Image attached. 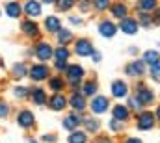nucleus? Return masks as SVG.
Masks as SVG:
<instances>
[{
  "label": "nucleus",
  "instance_id": "nucleus-1",
  "mask_svg": "<svg viewBox=\"0 0 160 143\" xmlns=\"http://www.w3.org/2000/svg\"><path fill=\"white\" fill-rule=\"evenodd\" d=\"M75 52H77L78 56H91V54H93V45H91V41H88V39H78L77 45H75Z\"/></svg>",
  "mask_w": 160,
  "mask_h": 143
},
{
  "label": "nucleus",
  "instance_id": "nucleus-2",
  "mask_svg": "<svg viewBox=\"0 0 160 143\" xmlns=\"http://www.w3.org/2000/svg\"><path fill=\"white\" fill-rule=\"evenodd\" d=\"M153 126H155V115H153L151 111L142 113L140 119H138V128H140V130H149V128H153Z\"/></svg>",
  "mask_w": 160,
  "mask_h": 143
},
{
  "label": "nucleus",
  "instance_id": "nucleus-3",
  "mask_svg": "<svg viewBox=\"0 0 160 143\" xmlns=\"http://www.w3.org/2000/svg\"><path fill=\"white\" fill-rule=\"evenodd\" d=\"M145 72V63L142 60H134L132 63L127 65V74L128 76H142Z\"/></svg>",
  "mask_w": 160,
  "mask_h": 143
},
{
  "label": "nucleus",
  "instance_id": "nucleus-4",
  "mask_svg": "<svg viewBox=\"0 0 160 143\" xmlns=\"http://www.w3.org/2000/svg\"><path fill=\"white\" fill-rule=\"evenodd\" d=\"M108 106H110V101L106 97H97V99L91 101V110L95 113H104L108 110Z\"/></svg>",
  "mask_w": 160,
  "mask_h": 143
},
{
  "label": "nucleus",
  "instance_id": "nucleus-5",
  "mask_svg": "<svg viewBox=\"0 0 160 143\" xmlns=\"http://www.w3.org/2000/svg\"><path fill=\"white\" fill-rule=\"evenodd\" d=\"M67 76H69L71 84H78L82 80V76H84V69L80 65H69L67 67Z\"/></svg>",
  "mask_w": 160,
  "mask_h": 143
},
{
  "label": "nucleus",
  "instance_id": "nucleus-6",
  "mask_svg": "<svg viewBox=\"0 0 160 143\" xmlns=\"http://www.w3.org/2000/svg\"><path fill=\"white\" fill-rule=\"evenodd\" d=\"M36 54H38V58H39L41 62H47V60H50V56L54 52H52V48H50L48 43H39L38 48H36Z\"/></svg>",
  "mask_w": 160,
  "mask_h": 143
},
{
  "label": "nucleus",
  "instance_id": "nucleus-7",
  "mask_svg": "<svg viewBox=\"0 0 160 143\" xmlns=\"http://www.w3.org/2000/svg\"><path fill=\"white\" fill-rule=\"evenodd\" d=\"M127 93H128V87H127V84H125V82H121V80H116V82L112 84V95H114L116 99L127 97Z\"/></svg>",
  "mask_w": 160,
  "mask_h": 143
},
{
  "label": "nucleus",
  "instance_id": "nucleus-8",
  "mask_svg": "<svg viewBox=\"0 0 160 143\" xmlns=\"http://www.w3.org/2000/svg\"><path fill=\"white\" fill-rule=\"evenodd\" d=\"M47 74H48V67L47 65H34L32 69H30V76H32V80H45L47 78Z\"/></svg>",
  "mask_w": 160,
  "mask_h": 143
},
{
  "label": "nucleus",
  "instance_id": "nucleus-9",
  "mask_svg": "<svg viewBox=\"0 0 160 143\" xmlns=\"http://www.w3.org/2000/svg\"><path fill=\"white\" fill-rule=\"evenodd\" d=\"M121 30H123L125 34L132 36V34H136V32H138V22H136L134 19H128V17H125V19L121 21Z\"/></svg>",
  "mask_w": 160,
  "mask_h": 143
},
{
  "label": "nucleus",
  "instance_id": "nucleus-10",
  "mask_svg": "<svg viewBox=\"0 0 160 143\" xmlns=\"http://www.w3.org/2000/svg\"><path fill=\"white\" fill-rule=\"evenodd\" d=\"M17 121H19V125H21L22 128H28V126H32V125H34V113H32V111H28V110H22V111L19 113Z\"/></svg>",
  "mask_w": 160,
  "mask_h": 143
},
{
  "label": "nucleus",
  "instance_id": "nucleus-11",
  "mask_svg": "<svg viewBox=\"0 0 160 143\" xmlns=\"http://www.w3.org/2000/svg\"><path fill=\"white\" fill-rule=\"evenodd\" d=\"M136 97L142 101V104H151V101H153V91L147 89V87H143V86H140L138 91H136Z\"/></svg>",
  "mask_w": 160,
  "mask_h": 143
},
{
  "label": "nucleus",
  "instance_id": "nucleus-12",
  "mask_svg": "<svg viewBox=\"0 0 160 143\" xmlns=\"http://www.w3.org/2000/svg\"><path fill=\"white\" fill-rule=\"evenodd\" d=\"M24 11H26V15H30V17H38V15H41V6L36 0H28L26 6H24Z\"/></svg>",
  "mask_w": 160,
  "mask_h": 143
},
{
  "label": "nucleus",
  "instance_id": "nucleus-13",
  "mask_svg": "<svg viewBox=\"0 0 160 143\" xmlns=\"http://www.w3.org/2000/svg\"><path fill=\"white\" fill-rule=\"evenodd\" d=\"M116 26L110 22V21H104V22H101V26H99V32H101V36L102 37H112L116 34Z\"/></svg>",
  "mask_w": 160,
  "mask_h": 143
},
{
  "label": "nucleus",
  "instance_id": "nucleus-14",
  "mask_svg": "<svg viewBox=\"0 0 160 143\" xmlns=\"http://www.w3.org/2000/svg\"><path fill=\"white\" fill-rule=\"evenodd\" d=\"M45 28H47L48 32H58V30L62 28V22H60V19H58V17L50 15V17H47V19H45Z\"/></svg>",
  "mask_w": 160,
  "mask_h": 143
},
{
  "label": "nucleus",
  "instance_id": "nucleus-15",
  "mask_svg": "<svg viewBox=\"0 0 160 143\" xmlns=\"http://www.w3.org/2000/svg\"><path fill=\"white\" fill-rule=\"evenodd\" d=\"M21 28H22V32H24L26 36L36 37L38 34H39V28H38V24H36V22H32V21H24Z\"/></svg>",
  "mask_w": 160,
  "mask_h": 143
},
{
  "label": "nucleus",
  "instance_id": "nucleus-16",
  "mask_svg": "<svg viewBox=\"0 0 160 143\" xmlns=\"http://www.w3.org/2000/svg\"><path fill=\"white\" fill-rule=\"evenodd\" d=\"M32 101L36 104H45L47 102V93L41 89V87H34L32 89Z\"/></svg>",
  "mask_w": 160,
  "mask_h": 143
},
{
  "label": "nucleus",
  "instance_id": "nucleus-17",
  "mask_svg": "<svg viewBox=\"0 0 160 143\" xmlns=\"http://www.w3.org/2000/svg\"><path fill=\"white\" fill-rule=\"evenodd\" d=\"M65 106H67V101H65L62 95H54V97L50 99V108H52V110L58 111V110H63Z\"/></svg>",
  "mask_w": 160,
  "mask_h": 143
},
{
  "label": "nucleus",
  "instance_id": "nucleus-18",
  "mask_svg": "<svg viewBox=\"0 0 160 143\" xmlns=\"http://www.w3.org/2000/svg\"><path fill=\"white\" fill-rule=\"evenodd\" d=\"M158 58H160V56H158V52H157V50H147V52L143 54V62H145V63H149V65H157V63H160Z\"/></svg>",
  "mask_w": 160,
  "mask_h": 143
},
{
  "label": "nucleus",
  "instance_id": "nucleus-19",
  "mask_svg": "<svg viewBox=\"0 0 160 143\" xmlns=\"http://www.w3.org/2000/svg\"><path fill=\"white\" fill-rule=\"evenodd\" d=\"M69 102H71V106L75 108L77 111H82V110L86 108V101H84V97H82V95H73Z\"/></svg>",
  "mask_w": 160,
  "mask_h": 143
},
{
  "label": "nucleus",
  "instance_id": "nucleus-20",
  "mask_svg": "<svg viewBox=\"0 0 160 143\" xmlns=\"http://www.w3.org/2000/svg\"><path fill=\"white\" fill-rule=\"evenodd\" d=\"M80 119L78 115H69V117H65V121H63V126L65 128H69V130H73V128H77L80 125Z\"/></svg>",
  "mask_w": 160,
  "mask_h": 143
},
{
  "label": "nucleus",
  "instance_id": "nucleus-21",
  "mask_svg": "<svg viewBox=\"0 0 160 143\" xmlns=\"http://www.w3.org/2000/svg\"><path fill=\"white\" fill-rule=\"evenodd\" d=\"M114 119H119V121L128 119V110L125 106H121V104H118V106L114 108Z\"/></svg>",
  "mask_w": 160,
  "mask_h": 143
},
{
  "label": "nucleus",
  "instance_id": "nucleus-22",
  "mask_svg": "<svg viewBox=\"0 0 160 143\" xmlns=\"http://www.w3.org/2000/svg\"><path fill=\"white\" fill-rule=\"evenodd\" d=\"M112 13H114V17H118V19H125V17H127V6H125V4H114V6H112Z\"/></svg>",
  "mask_w": 160,
  "mask_h": 143
},
{
  "label": "nucleus",
  "instance_id": "nucleus-23",
  "mask_svg": "<svg viewBox=\"0 0 160 143\" xmlns=\"http://www.w3.org/2000/svg\"><path fill=\"white\" fill-rule=\"evenodd\" d=\"M6 11H8V15H9V17H13V19H15V17H19V15H21V6H19L17 2H9V4L6 6Z\"/></svg>",
  "mask_w": 160,
  "mask_h": 143
},
{
  "label": "nucleus",
  "instance_id": "nucleus-24",
  "mask_svg": "<svg viewBox=\"0 0 160 143\" xmlns=\"http://www.w3.org/2000/svg\"><path fill=\"white\" fill-rule=\"evenodd\" d=\"M86 134L84 132H78V130H75L71 136H69V143H86Z\"/></svg>",
  "mask_w": 160,
  "mask_h": 143
},
{
  "label": "nucleus",
  "instance_id": "nucleus-25",
  "mask_svg": "<svg viewBox=\"0 0 160 143\" xmlns=\"http://www.w3.org/2000/svg\"><path fill=\"white\" fill-rule=\"evenodd\" d=\"M138 6H140V9H143V11H151V9L157 7V0H140Z\"/></svg>",
  "mask_w": 160,
  "mask_h": 143
},
{
  "label": "nucleus",
  "instance_id": "nucleus-26",
  "mask_svg": "<svg viewBox=\"0 0 160 143\" xmlns=\"http://www.w3.org/2000/svg\"><path fill=\"white\" fill-rule=\"evenodd\" d=\"M13 72H15L17 78H22V76L26 74V65H24V63H15V65H13Z\"/></svg>",
  "mask_w": 160,
  "mask_h": 143
},
{
  "label": "nucleus",
  "instance_id": "nucleus-27",
  "mask_svg": "<svg viewBox=\"0 0 160 143\" xmlns=\"http://www.w3.org/2000/svg\"><path fill=\"white\" fill-rule=\"evenodd\" d=\"M95 93H97V84L95 82L84 84V95H95Z\"/></svg>",
  "mask_w": 160,
  "mask_h": 143
},
{
  "label": "nucleus",
  "instance_id": "nucleus-28",
  "mask_svg": "<svg viewBox=\"0 0 160 143\" xmlns=\"http://www.w3.org/2000/svg\"><path fill=\"white\" fill-rule=\"evenodd\" d=\"M73 6H75V0H58V9H62V11H67Z\"/></svg>",
  "mask_w": 160,
  "mask_h": 143
},
{
  "label": "nucleus",
  "instance_id": "nucleus-29",
  "mask_svg": "<svg viewBox=\"0 0 160 143\" xmlns=\"http://www.w3.org/2000/svg\"><path fill=\"white\" fill-rule=\"evenodd\" d=\"M54 54H56V60H63V62H65V60L69 58V50H67L65 47H60Z\"/></svg>",
  "mask_w": 160,
  "mask_h": 143
},
{
  "label": "nucleus",
  "instance_id": "nucleus-30",
  "mask_svg": "<svg viewBox=\"0 0 160 143\" xmlns=\"http://www.w3.org/2000/svg\"><path fill=\"white\" fill-rule=\"evenodd\" d=\"M71 32H69V30H60V34H58V39H60V43H62V45H65V43H67V41H71Z\"/></svg>",
  "mask_w": 160,
  "mask_h": 143
},
{
  "label": "nucleus",
  "instance_id": "nucleus-31",
  "mask_svg": "<svg viewBox=\"0 0 160 143\" xmlns=\"http://www.w3.org/2000/svg\"><path fill=\"white\" fill-rule=\"evenodd\" d=\"M50 89H54V91L63 89V82H62V78H50Z\"/></svg>",
  "mask_w": 160,
  "mask_h": 143
},
{
  "label": "nucleus",
  "instance_id": "nucleus-32",
  "mask_svg": "<svg viewBox=\"0 0 160 143\" xmlns=\"http://www.w3.org/2000/svg\"><path fill=\"white\" fill-rule=\"evenodd\" d=\"M84 123H86V128H88V130H93V132L99 130V121H97V119H86Z\"/></svg>",
  "mask_w": 160,
  "mask_h": 143
},
{
  "label": "nucleus",
  "instance_id": "nucleus-33",
  "mask_svg": "<svg viewBox=\"0 0 160 143\" xmlns=\"http://www.w3.org/2000/svg\"><path fill=\"white\" fill-rule=\"evenodd\" d=\"M151 78H153V80H157V82H160V63L151 65Z\"/></svg>",
  "mask_w": 160,
  "mask_h": 143
},
{
  "label": "nucleus",
  "instance_id": "nucleus-34",
  "mask_svg": "<svg viewBox=\"0 0 160 143\" xmlns=\"http://www.w3.org/2000/svg\"><path fill=\"white\" fill-rule=\"evenodd\" d=\"M128 104H130V108H132V110H140V108L143 106V104H142V101H140L138 97H132V99L128 101Z\"/></svg>",
  "mask_w": 160,
  "mask_h": 143
},
{
  "label": "nucleus",
  "instance_id": "nucleus-35",
  "mask_svg": "<svg viewBox=\"0 0 160 143\" xmlns=\"http://www.w3.org/2000/svg\"><path fill=\"white\" fill-rule=\"evenodd\" d=\"M93 4H95L97 9H106L110 6V0H93Z\"/></svg>",
  "mask_w": 160,
  "mask_h": 143
},
{
  "label": "nucleus",
  "instance_id": "nucleus-36",
  "mask_svg": "<svg viewBox=\"0 0 160 143\" xmlns=\"http://www.w3.org/2000/svg\"><path fill=\"white\" fill-rule=\"evenodd\" d=\"M110 128H112V130H121L123 125H121L119 119H112V121H110Z\"/></svg>",
  "mask_w": 160,
  "mask_h": 143
},
{
  "label": "nucleus",
  "instance_id": "nucleus-37",
  "mask_svg": "<svg viewBox=\"0 0 160 143\" xmlns=\"http://www.w3.org/2000/svg\"><path fill=\"white\" fill-rule=\"evenodd\" d=\"M140 21H142V24H143V26H149V24L153 22V21H151V19H149V17H147L145 13H142V17H140Z\"/></svg>",
  "mask_w": 160,
  "mask_h": 143
},
{
  "label": "nucleus",
  "instance_id": "nucleus-38",
  "mask_svg": "<svg viewBox=\"0 0 160 143\" xmlns=\"http://www.w3.org/2000/svg\"><path fill=\"white\" fill-rule=\"evenodd\" d=\"M56 69H58V71H63V69H67V63H65L63 60H58V62H56Z\"/></svg>",
  "mask_w": 160,
  "mask_h": 143
},
{
  "label": "nucleus",
  "instance_id": "nucleus-39",
  "mask_svg": "<svg viewBox=\"0 0 160 143\" xmlns=\"http://www.w3.org/2000/svg\"><path fill=\"white\" fill-rule=\"evenodd\" d=\"M9 113V108L6 106V104H0V117H6Z\"/></svg>",
  "mask_w": 160,
  "mask_h": 143
},
{
  "label": "nucleus",
  "instance_id": "nucleus-40",
  "mask_svg": "<svg viewBox=\"0 0 160 143\" xmlns=\"http://www.w3.org/2000/svg\"><path fill=\"white\" fill-rule=\"evenodd\" d=\"M15 95H17L19 99L24 97V95H26V87H17V89H15Z\"/></svg>",
  "mask_w": 160,
  "mask_h": 143
},
{
  "label": "nucleus",
  "instance_id": "nucleus-41",
  "mask_svg": "<svg viewBox=\"0 0 160 143\" xmlns=\"http://www.w3.org/2000/svg\"><path fill=\"white\" fill-rule=\"evenodd\" d=\"M91 56H93V60H95V62H101V54H99V52H95V50H93V54H91Z\"/></svg>",
  "mask_w": 160,
  "mask_h": 143
},
{
  "label": "nucleus",
  "instance_id": "nucleus-42",
  "mask_svg": "<svg viewBox=\"0 0 160 143\" xmlns=\"http://www.w3.org/2000/svg\"><path fill=\"white\" fill-rule=\"evenodd\" d=\"M127 143H142V140H136V138H128Z\"/></svg>",
  "mask_w": 160,
  "mask_h": 143
},
{
  "label": "nucleus",
  "instance_id": "nucleus-43",
  "mask_svg": "<svg viewBox=\"0 0 160 143\" xmlns=\"http://www.w3.org/2000/svg\"><path fill=\"white\" fill-rule=\"evenodd\" d=\"M43 140H45V141H54L56 138H54V136H43Z\"/></svg>",
  "mask_w": 160,
  "mask_h": 143
},
{
  "label": "nucleus",
  "instance_id": "nucleus-44",
  "mask_svg": "<svg viewBox=\"0 0 160 143\" xmlns=\"http://www.w3.org/2000/svg\"><path fill=\"white\" fill-rule=\"evenodd\" d=\"M71 22H73V24H80V19H75V17H71Z\"/></svg>",
  "mask_w": 160,
  "mask_h": 143
},
{
  "label": "nucleus",
  "instance_id": "nucleus-45",
  "mask_svg": "<svg viewBox=\"0 0 160 143\" xmlns=\"http://www.w3.org/2000/svg\"><path fill=\"white\" fill-rule=\"evenodd\" d=\"M80 7H82V9H88V2H82V4H80Z\"/></svg>",
  "mask_w": 160,
  "mask_h": 143
},
{
  "label": "nucleus",
  "instance_id": "nucleus-46",
  "mask_svg": "<svg viewBox=\"0 0 160 143\" xmlns=\"http://www.w3.org/2000/svg\"><path fill=\"white\" fill-rule=\"evenodd\" d=\"M43 2H45V4H52L54 0H43Z\"/></svg>",
  "mask_w": 160,
  "mask_h": 143
},
{
  "label": "nucleus",
  "instance_id": "nucleus-47",
  "mask_svg": "<svg viewBox=\"0 0 160 143\" xmlns=\"http://www.w3.org/2000/svg\"><path fill=\"white\" fill-rule=\"evenodd\" d=\"M99 143H110V141H108V140H104V138H102V140H101V141H99Z\"/></svg>",
  "mask_w": 160,
  "mask_h": 143
},
{
  "label": "nucleus",
  "instance_id": "nucleus-48",
  "mask_svg": "<svg viewBox=\"0 0 160 143\" xmlns=\"http://www.w3.org/2000/svg\"><path fill=\"white\" fill-rule=\"evenodd\" d=\"M157 117L160 119V106H158V110H157Z\"/></svg>",
  "mask_w": 160,
  "mask_h": 143
},
{
  "label": "nucleus",
  "instance_id": "nucleus-49",
  "mask_svg": "<svg viewBox=\"0 0 160 143\" xmlns=\"http://www.w3.org/2000/svg\"><path fill=\"white\" fill-rule=\"evenodd\" d=\"M157 19H158V22H160V9H158V15H157Z\"/></svg>",
  "mask_w": 160,
  "mask_h": 143
}]
</instances>
